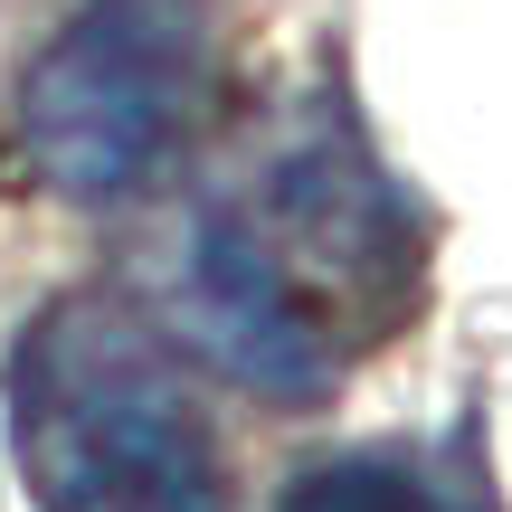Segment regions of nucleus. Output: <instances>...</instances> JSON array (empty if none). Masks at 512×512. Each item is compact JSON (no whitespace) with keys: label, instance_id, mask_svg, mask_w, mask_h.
Listing matches in <instances>:
<instances>
[{"label":"nucleus","instance_id":"f03ea898","mask_svg":"<svg viewBox=\"0 0 512 512\" xmlns=\"http://www.w3.org/2000/svg\"><path fill=\"white\" fill-rule=\"evenodd\" d=\"M0 399L38 512H228V465L181 351L124 294H57L29 313Z\"/></svg>","mask_w":512,"mask_h":512},{"label":"nucleus","instance_id":"20e7f679","mask_svg":"<svg viewBox=\"0 0 512 512\" xmlns=\"http://www.w3.org/2000/svg\"><path fill=\"white\" fill-rule=\"evenodd\" d=\"M275 512H456V503L399 456H323L285 484Z\"/></svg>","mask_w":512,"mask_h":512},{"label":"nucleus","instance_id":"f257e3e1","mask_svg":"<svg viewBox=\"0 0 512 512\" xmlns=\"http://www.w3.org/2000/svg\"><path fill=\"white\" fill-rule=\"evenodd\" d=\"M399 190L380 181L342 124L285 143L247 190H219L181 256V323L209 361L256 399H332L361 323H380L389 285H408Z\"/></svg>","mask_w":512,"mask_h":512},{"label":"nucleus","instance_id":"7ed1b4c3","mask_svg":"<svg viewBox=\"0 0 512 512\" xmlns=\"http://www.w3.org/2000/svg\"><path fill=\"white\" fill-rule=\"evenodd\" d=\"M209 0H86L19 76V152L76 209L152 190L209 114Z\"/></svg>","mask_w":512,"mask_h":512}]
</instances>
